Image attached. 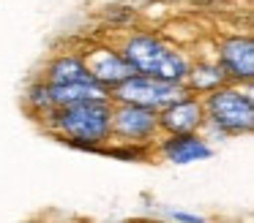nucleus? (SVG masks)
<instances>
[{"mask_svg": "<svg viewBox=\"0 0 254 223\" xmlns=\"http://www.w3.org/2000/svg\"><path fill=\"white\" fill-rule=\"evenodd\" d=\"M170 218H175V221H189V223L199 221V215H186V212H170Z\"/></svg>", "mask_w": 254, "mask_h": 223, "instance_id": "obj_12", "label": "nucleus"}, {"mask_svg": "<svg viewBox=\"0 0 254 223\" xmlns=\"http://www.w3.org/2000/svg\"><path fill=\"white\" fill-rule=\"evenodd\" d=\"M88 79H93V76H90L85 60L77 57V54H61L47 68V85H74V82H88Z\"/></svg>", "mask_w": 254, "mask_h": 223, "instance_id": "obj_10", "label": "nucleus"}, {"mask_svg": "<svg viewBox=\"0 0 254 223\" xmlns=\"http://www.w3.org/2000/svg\"><path fill=\"white\" fill-rule=\"evenodd\" d=\"M110 134L128 144L148 141L159 134V114L137 103H118L110 114Z\"/></svg>", "mask_w": 254, "mask_h": 223, "instance_id": "obj_5", "label": "nucleus"}, {"mask_svg": "<svg viewBox=\"0 0 254 223\" xmlns=\"http://www.w3.org/2000/svg\"><path fill=\"white\" fill-rule=\"evenodd\" d=\"M85 65H88L90 76H93L99 85H104L107 90H112L115 85H121L123 79H128V76L134 74V68L128 65V60L123 57L121 52H115V49H93V52L85 54Z\"/></svg>", "mask_w": 254, "mask_h": 223, "instance_id": "obj_8", "label": "nucleus"}, {"mask_svg": "<svg viewBox=\"0 0 254 223\" xmlns=\"http://www.w3.org/2000/svg\"><path fill=\"white\" fill-rule=\"evenodd\" d=\"M121 54L128 60V65L134 68V74H145V76H156V79H167V82H181L189 71V63L172 44L161 41L156 36H131L123 44Z\"/></svg>", "mask_w": 254, "mask_h": 223, "instance_id": "obj_2", "label": "nucleus"}, {"mask_svg": "<svg viewBox=\"0 0 254 223\" xmlns=\"http://www.w3.org/2000/svg\"><path fill=\"white\" fill-rule=\"evenodd\" d=\"M224 71H221L219 63H197L194 68L186 71L183 76V87L186 90H194V92H210L216 87L224 85Z\"/></svg>", "mask_w": 254, "mask_h": 223, "instance_id": "obj_11", "label": "nucleus"}, {"mask_svg": "<svg viewBox=\"0 0 254 223\" xmlns=\"http://www.w3.org/2000/svg\"><path fill=\"white\" fill-rule=\"evenodd\" d=\"M159 128H164L167 134H194L199 131V125L205 123V109L202 101H197L194 95H181L172 103H167L164 109H159Z\"/></svg>", "mask_w": 254, "mask_h": 223, "instance_id": "obj_6", "label": "nucleus"}, {"mask_svg": "<svg viewBox=\"0 0 254 223\" xmlns=\"http://www.w3.org/2000/svg\"><path fill=\"white\" fill-rule=\"evenodd\" d=\"M219 65L227 79L252 82L254 76V44L249 36H232L219 46Z\"/></svg>", "mask_w": 254, "mask_h": 223, "instance_id": "obj_7", "label": "nucleus"}, {"mask_svg": "<svg viewBox=\"0 0 254 223\" xmlns=\"http://www.w3.org/2000/svg\"><path fill=\"white\" fill-rule=\"evenodd\" d=\"M205 120L221 134H249L254 125V101L238 87H216L202 103Z\"/></svg>", "mask_w": 254, "mask_h": 223, "instance_id": "obj_3", "label": "nucleus"}, {"mask_svg": "<svg viewBox=\"0 0 254 223\" xmlns=\"http://www.w3.org/2000/svg\"><path fill=\"white\" fill-rule=\"evenodd\" d=\"M47 114L52 117L58 134H63L79 147H96L110 139V98H85L66 106H55Z\"/></svg>", "mask_w": 254, "mask_h": 223, "instance_id": "obj_1", "label": "nucleus"}, {"mask_svg": "<svg viewBox=\"0 0 254 223\" xmlns=\"http://www.w3.org/2000/svg\"><path fill=\"white\" fill-rule=\"evenodd\" d=\"M186 87L181 82H167V79H156V76H145V74H131L128 79H123L121 85H115L110 90V101L115 103H137L145 109H164L167 103H172L175 98L186 95Z\"/></svg>", "mask_w": 254, "mask_h": 223, "instance_id": "obj_4", "label": "nucleus"}, {"mask_svg": "<svg viewBox=\"0 0 254 223\" xmlns=\"http://www.w3.org/2000/svg\"><path fill=\"white\" fill-rule=\"evenodd\" d=\"M161 155L175 166H186V163L208 161L213 155V150L194 131V134H170V139H164V144H161Z\"/></svg>", "mask_w": 254, "mask_h": 223, "instance_id": "obj_9", "label": "nucleus"}]
</instances>
